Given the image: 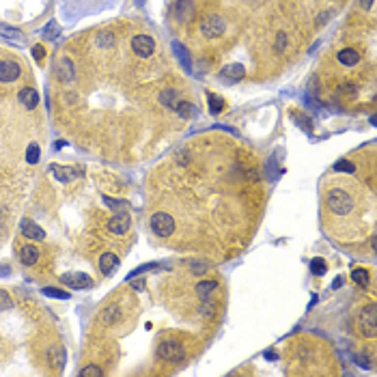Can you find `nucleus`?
<instances>
[{
	"instance_id": "1",
	"label": "nucleus",
	"mask_w": 377,
	"mask_h": 377,
	"mask_svg": "<svg viewBox=\"0 0 377 377\" xmlns=\"http://www.w3.org/2000/svg\"><path fill=\"white\" fill-rule=\"evenodd\" d=\"M328 207H330L332 213H336V216H347V213H351V209H353V199L347 190L332 188L328 192Z\"/></svg>"
},
{
	"instance_id": "2",
	"label": "nucleus",
	"mask_w": 377,
	"mask_h": 377,
	"mask_svg": "<svg viewBox=\"0 0 377 377\" xmlns=\"http://www.w3.org/2000/svg\"><path fill=\"white\" fill-rule=\"evenodd\" d=\"M358 328L362 332V336H369V339H375L377 336V308L375 304H369L364 306L358 315Z\"/></svg>"
},
{
	"instance_id": "3",
	"label": "nucleus",
	"mask_w": 377,
	"mask_h": 377,
	"mask_svg": "<svg viewBox=\"0 0 377 377\" xmlns=\"http://www.w3.org/2000/svg\"><path fill=\"white\" fill-rule=\"evenodd\" d=\"M151 229H153V233L160 235V237H168V235H173V231H175V220H173L168 213L157 211L151 216Z\"/></svg>"
},
{
	"instance_id": "4",
	"label": "nucleus",
	"mask_w": 377,
	"mask_h": 377,
	"mask_svg": "<svg viewBox=\"0 0 377 377\" xmlns=\"http://www.w3.org/2000/svg\"><path fill=\"white\" fill-rule=\"evenodd\" d=\"M157 356L162 360H168V362H179V360L185 358L183 345H179L177 341H162L160 347H157Z\"/></svg>"
},
{
	"instance_id": "5",
	"label": "nucleus",
	"mask_w": 377,
	"mask_h": 377,
	"mask_svg": "<svg viewBox=\"0 0 377 377\" xmlns=\"http://www.w3.org/2000/svg\"><path fill=\"white\" fill-rule=\"evenodd\" d=\"M224 28H227V24H224L222 18H218V15H207V18L201 22V35L211 37V39L220 37L224 32Z\"/></svg>"
},
{
	"instance_id": "6",
	"label": "nucleus",
	"mask_w": 377,
	"mask_h": 377,
	"mask_svg": "<svg viewBox=\"0 0 377 377\" xmlns=\"http://www.w3.org/2000/svg\"><path fill=\"white\" fill-rule=\"evenodd\" d=\"M132 50L136 52V56H140V58H149V56L155 52V41L147 35H136L132 39Z\"/></svg>"
},
{
	"instance_id": "7",
	"label": "nucleus",
	"mask_w": 377,
	"mask_h": 377,
	"mask_svg": "<svg viewBox=\"0 0 377 377\" xmlns=\"http://www.w3.org/2000/svg\"><path fill=\"white\" fill-rule=\"evenodd\" d=\"M60 280H63V285H67L69 289H87V287L93 285V280L84 272H69V274H65V276H60Z\"/></svg>"
},
{
	"instance_id": "8",
	"label": "nucleus",
	"mask_w": 377,
	"mask_h": 377,
	"mask_svg": "<svg viewBox=\"0 0 377 377\" xmlns=\"http://www.w3.org/2000/svg\"><path fill=\"white\" fill-rule=\"evenodd\" d=\"M173 15L177 22H188L194 18V2L192 0H177L173 4Z\"/></svg>"
},
{
	"instance_id": "9",
	"label": "nucleus",
	"mask_w": 377,
	"mask_h": 377,
	"mask_svg": "<svg viewBox=\"0 0 377 377\" xmlns=\"http://www.w3.org/2000/svg\"><path fill=\"white\" fill-rule=\"evenodd\" d=\"M129 224H132L129 216L125 211H121V213H115V216L108 220V231L110 233H115V235H123V233H127L129 231Z\"/></svg>"
},
{
	"instance_id": "10",
	"label": "nucleus",
	"mask_w": 377,
	"mask_h": 377,
	"mask_svg": "<svg viewBox=\"0 0 377 377\" xmlns=\"http://www.w3.org/2000/svg\"><path fill=\"white\" fill-rule=\"evenodd\" d=\"M20 229H22V235L28 237V239H32V241H43V239H46V231L39 227V224H35L32 220H28V218L22 220Z\"/></svg>"
},
{
	"instance_id": "11",
	"label": "nucleus",
	"mask_w": 377,
	"mask_h": 377,
	"mask_svg": "<svg viewBox=\"0 0 377 377\" xmlns=\"http://www.w3.org/2000/svg\"><path fill=\"white\" fill-rule=\"evenodd\" d=\"M22 74L20 65L13 60H0V82H13Z\"/></svg>"
},
{
	"instance_id": "12",
	"label": "nucleus",
	"mask_w": 377,
	"mask_h": 377,
	"mask_svg": "<svg viewBox=\"0 0 377 377\" xmlns=\"http://www.w3.org/2000/svg\"><path fill=\"white\" fill-rule=\"evenodd\" d=\"M50 173H54V177L58 179V181H71V179L76 177H82V173L78 171V168H69V166H60V164H50Z\"/></svg>"
},
{
	"instance_id": "13",
	"label": "nucleus",
	"mask_w": 377,
	"mask_h": 377,
	"mask_svg": "<svg viewBox=\"0 0 377 377\" xmlns=\"http://www.w3.org/2000/svg\"><path fill=\"white\" fill-rule=\"evenodd\" d=\"M20 101L24 104V108L35 110L37 104H39V93L35 91V88L26 87V88H22V91H20Z\"/></svg>"
},
{
	"instance_id": "14",
	"label": "nucleus",
	"mask_w": 377,
	"mask_h": 377,
	"mask_svg": "<svg viewBox=\"0 0 377 377\" xmlns=\"http://www.w3.org/2000/svg\"><path fill=\"white\" fill-rule=\"evenodd\" d=\"M119 265V257L112 255V252H106V255L99 257V269L101 274H112V269Z\"/></svg>"
},
{
	"instance_id": "15",
	"label": "nucleus",
	"mask_w": 377,
	"mask_h": 377,
	"mask_svg": "<svg viewBox=\"0 0 377 377\" xmlns=\"http://www.w3.org/2000/svg\"><path fill=\"white\" fill-rule=\"evenodd\" d=\"M56 76H58L63 82L74 80V63H71L69 58H63V60L58 63V69H56Z\"/></svg>"
},
{
	"instance_id": "16",
	"label": "nucleus",
	"mask_w": 377,
	"mask_h": 377,
	"mask_svg": "<svg viewBox=\"0 0 377 377\" xmlns=\"http://www.w3.org/2000/svg\"><path fill=\"white\" fill-rule=\"evenodd\" d=\"M121 306H116V304H112V306H108L104 311V315H101V321H104L106 325H115L116 321L121 319Z\"/></svg>"
},
{
	"instance_id": "17",
	"label": "nucleus",
	"mask_w": 377,
	"mask_h": 377,
	"mask_svg": "<svg viewBox=\"0 0 377 377\" xmlns=\"http://www.w3.org/2000/svg\"><path fill=\"white\" fill-rule=\"evenodd\" d=\"M222 76L229 78V80H241V78L246 76V69H244V65L233 63V65H227V67H224V69H222Z\"/></svg>"
},
{
	"instance_id": "18",
	"label": "nucleus",
	"mask_w": 377,
	"mask_h": 377,
	"mask_svg": "<svg viewBox=\"0 0 377 377\" xmlns=\"http://www.w3.org/2000/svg\"><path fill=\"white\" fill-rule=\"evenodd\" d=\"M20 259H22L24 265H35V263L39 261V250L35 248V246H24V248L20 250Z\"/></svg>"
},
{
	"instance_id": "19",
	"label": "nucleus",
	"mask_w": 377,
	"mask_h": 377,
	"mask_svg": "<svg viewBox=\"0 0 377 377\" xmlns=\"http://www.w3.org/2000/svg\"><path fill=\"white\" fill-rule=\"evenodd\" d=\"M339 60L343 65H347V67H353V65L360 63V52H356V50H351V48L341 50V52H339Z\"/></svg>"
},
{
	"instance_id": "20",
	"label": "nucleus",
	"mask_w": 377,
	"mask_h": 377,
	"mask_svg": "<svg viewBox=\"0 0 377 377\" xmlns=\"http://www.w3.org/2000/svg\"><path fill=\"white\" fill-rule=\"evenodd\" d=\"M50 362H54V367L58 371L65 367V349L60 345H56V347L50 349Z\"/></svg>"
},
{
	"instance_id": "21",
	"label": "nucleus",
	"mask_w": 377,
	"mask_h": 377,
	"mask_svg": "<svg viewBox=\"0 0 377 377\" xmlns=\"http://www.w3.org/2000/svg\"><path fill=\"white\" fill-rule=\"evenodd\" d=\"M216 289H218L216 280H201V283L196 285V293H199L201 297H207L211 291H216Z\"/></svg>"
},
{
	"instance_id": "22",
	"label": "nucleus",
	"mask_w": 377,
	"mask_h": 377,
	"mask_svg": "<svg viewBox=\"0 0 377 377\" xmlns=\"http://www.w3.org/2000/svg\"><path fill=\"white\" fill-rule=\"evenodd\" d=\"M177 99H179V93L175 91V88H166V91H162L160 93V104H164V106H177Z\"/></svg>"
},
{
	"instance_id": "23",
	"label": "nucleus",
	"mask_w": 377,
	"mask_h": 377,
	"mask_svg": "<svg viewBox=\"0 0 377 377\" xmlns=\"http://www.w3.org/2000/svg\"><path fill=\"white\" fill-rule=\"evenodd\" d=\"M39 160H41V149H39V145L30 143L28 145V149H26V162L28 164H37Z\"/></svg>"
},
{
	"instance_id": "24",
	"label": "nucleus",
	"mask_w": 377,
	"mask_h": 377,
	"mask_svg": "<svg viewBox=\"0 0 377 377\" xmlns=\"http://www.w3.org/2000/svg\"><path fill=\"white\" fill-rule=\"evenodd\" d=\"M0 35L7 37V39H18L22 32H20V28H13L9 24H0Z\"/></svg>"
},
{
	"instance_id": "25",
	"label": "nucleus",
	"mask_w": 377,
	"mask_h": 377,
	"mask_svg": "<svg viewBox=\"0 0 377 377\" xmlns=\"http://www.w3.org/2000/svg\"><path fill=\"white\" fill-rule=\"evenodd\" d=\"M351 278L356 280L358 285H362V287L369 285V272H367V269H360V267L353 269V272H351Z\"/></svg>"
},
{
	"instance_id": "26",
	"label": "nucleus",
	"mask_w": 377,
	"mask_h": 377,
	"mask_svg": "<svg viewBox=\"0 0 377 377\" xmlns=\"http://www.w3.org/2000/svg\"><path fill=\"white\" fill-rule=\"evenodd\" d=\"M173 50L177 52L179 60H181V65L185 67V69H190V58H188V54H185V48L181 46V43H173Z\"/></svg>"
},
{
	"instance_id": "27",
	"label": "nucleus",
	"mask_w": 377,
	"mask_h": 377,
	"mask_svg": "<svg viewBox=\"0 0 377 377\" xmlns=\"http://www.w3.org/2000/svg\"><path fill=\"white\" fill-rule=\"evenodd\" d=\"M334 171L336 173H356V166H353L349 160H339L334 164Z\"/></svg>"
},
{
	"instance_id": "28",
	"label": "nucleus",
	"mask_w": 377,
	"mask_h": 377,
	"mask_svg": "<svg viewBox=\"0 0 377 377\" xmlns=\"http://www.w3.org/2000/svg\"><path fill=\"white\" fill-rule=\"evenodd\" d=\"M101 375H104V371L95 367V364H88V367H84L80 371V377H101Z\"/></svg>"
},
{
	"instance_id": "29",
	"label": "nucleus",
	"mask_w": 377,
	"mask_h": 377,
	"mask_svg": "<svg viewBox=\"0 0 377 377\" xmlns=\"http://www.w3.org/2000/svg\"><path fill=\"white\" fill-rule=\"evenodd\" d=\"M177 112H179V116H183V119H190V115H192V106L188 104V101H177Z\"/></svg>"
},
{
	"instance_id": "30",
	"label": "nucleus",
	"mask_w": 377,
	"mask_h": 377,
	"mask_svg": "<svg viewBox=\"0 0 377 377\" xmlns=\"http://www.w3.org/2000/svg\"><path fill=\"white\" fill-rule=\"evenodd\" d=\"M209 108H211L213 115H220L222 108H224V99L216 97V95H209Z\"/></svg>"
},
{
	"instance_id": "31",
	"label": "nucleus",
	"mask_w": 377,
	"mask_h": 377,
	"mask_svg": "<svg viewBox=\"0 0 377 377\" xmlns=\"http://www.w3.org/2000/svg\"><path fill=\"white\" fill-rule=\"evenodd\" d=\"M311 272L315 274V276H323L325 274V263L321 261V259H313L311 261Z\"/></svg>"
},
{
	"instance_id": "32",
	"label": "nucleus",
	"mask_w": 377,
	"mask_h": 377,
	"mask_svg": "<svg viewBox=\"0 0 377 377\" xmlns=\"http://www.w3.org/2000/svg\"><path fill=\"white\" fill-rule=\"evenodd\" d=\"M43 293L50 295V297H58V300H69V293H65V291H60V289H54V287H46Z\"/></svg>"
},
{
	"instance_id": "33",
	"label": "nucleus",
	"mask_w": 377,
	"mask_h": 377,
	"mask_svg": "<svg viewBox=\"0 0 377 377\" xmlns=\"http://www.w3.org/2000/svg\"><path fill=\"white\" fill-rule=\"evenodd\" d=\"M104 203L110 205V209H125V207H129L125 201H115V199H110V196H104Z\"/></svg>"
},
{
	"instance_id": "34",
	"label": "nucleus",
	"mask_w": 377,
	"mask_h": 377,
	"mask_svg": "<svg viewBox=\"0 0 377 377\" xmlns=\"http://www.w3.org/2000/svg\"><path fill=\"white\" fill-rule=\"evenodd\" d=\"M46 37H48V39H54V37H58V26H56L54 22H50V24L46 26Z\"/></svg>"
},
{
	"instance_id": "35",
	"label": "nucleus",
	"mask_w": 377,
	"mask_h": 377,
	"mask_svg": "<svg viewBox=\"0 0 377 377\" xmlns=\"http://www.w3.org/2000/svg\"><path fill=\"white\" fill-rule=\"evenodd\" d=\"M2 308H11V300L7 297L4 291H0V311H2Z\"/></svg>"
},
{
	"instance_id": "36",
	"label": "nucleus",
	"mask_w": 377,
	"mask_h": 377,
	"mask_svg": "<svg viewBox=\"0 0 377 377\" xmlns=\"http://www.w3.org/2000/svg\"><path fill=\"white\" fill-rule=\"evenodd\" d=\"M97 43H99V46H112V37L108 35V32H104V35H99Z\"/></svg>"
},
{
	"instance_id": "37",
	"label": "nucleus",
	"mask_w": 377,
	"mask_h": 377,
	"mask_svg": "<svg viewBox=\"0 0 377 377\" xmlns=\"http://www.w3.org/2000/svg\"><path fill=\"white\" fill-rule=\"evenodd\" d=\"M285 43H287V35H285V32H280L278 39H276V50H278V52H283V50H285Z\"/></svg>"
},
{
	"instance_id": "38",
	"label": "nucleus",
	"mask_w": 377,
	"mask_h": 377,
	"mask_svg": "<svg viewBox=\"0 0 377 377\" xmlns=\"http://www.w3.org/2000/svg\"><path fill=\"white\" fill-rule=\"evenodd\" d=\"M32 54H35L37 60H41L43 56H46V50H43V46H35V48H32Z\"/></svg>"
},
{
	"instance_id": "39",
	"label": "nucleus",
	"mask_w": 377,
	"mask_h": 377,
	"mask_svg": "<svg viewBox=\"0 0 377 377\" xmlns=\"http://www.w3.org/2000/svg\"><path fill=\"white\" fill-rule=\"evenodd\" d=\"M360 7H362V9H371V7H373V0H360Z\"/></svg>"
}]
</instances>
